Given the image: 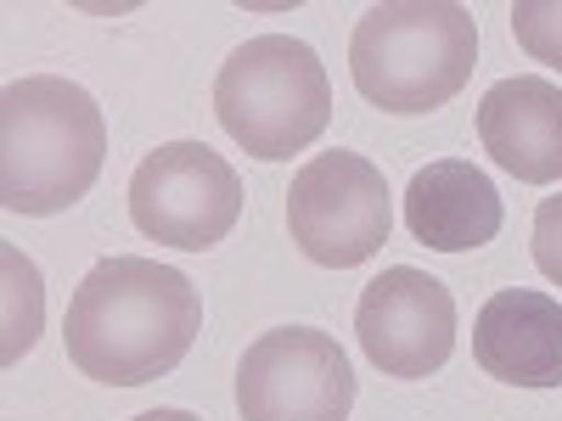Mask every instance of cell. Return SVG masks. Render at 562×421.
Wrapping results in <instances>:
<instances>
[{
  "mask_svg": "<svg viewBox=\"0 0 562 421\" xmlns=\"http://www.w3.org/2000/svg\"><path fill=\"white\" fill-rule=\"evenodd\" d=\"M214 113L225 135L259 163L310 152L333 124V84L315 45L293 34H259L225 57L214 79Z\"/></svg>",
  "mask_w": 562,
  "mask_h": 421,
  "instance_id": "277c9868",
  "label": "cell"
},
{
  "mask_svg": "<svg viewBox=\"0 0 562 421\" xmlns=\"http://www.w3.org/2000/svg\"><path fill=\"white\" fill-rule=\"evenodd\" d=\"M130 219L147 242L209 253L243 219V180L203 140H164L130 174Z\"/></svg>",
  "mask_w": 562,
  "mask_h": 421,
  "instance_id": "5b68a950",
  "label": "cell"
},
{
  "mask_svg": "<svg viewBox=\"0 0 562 421\" xmlns=\"http://www.w3.org/2000/svg\"><path fill=\"white\" fill-rule=\"evenodd\" d=\"M512 34L535 62L562 73V0H518L512 7Z\"/></svg>",
  "mask_w": 562,
  "mask_h": 421,
  "instance_id": "4fadbf2b",
  "label": "cell"
},
{
  "mask_svg": "<svg viewBox=\"0 0 562 421\" xmlns=\"http://www.w3.org/2000/svg\"><path fill=\"white\" fill-rule=\"evenodd\" d=\"M203 332V298L180 270L113 253L90 264L79 293L68 304V360L79 377L108 388H140L158 383L192 354Z\"/></svg>",
  "mask_w": 562,
  "mask_h": 421,
  "instance_id": "6da1fadb",
  "label": "cell"
},
{
  "mask_svg": "<svg viewBox=\"0 0 562 421\" xmlns=\"http://www.w3.org/2000/svg\"><path fill=\"white\" fill-rule=\"evenodd\" d=\"M243 421H349L355 371L338 338L315 326H276L259 332L237 365Z\"/></svg>",
  "mask_w": 562,
  "mask_h": 421,
  "instance_id": "52a82bcc",
  "label": "cell"
},
{
  "mask_svg": "<svg viewBox=\"0 0 562 421\" xmlns=\"http://www.w3.org/2000/svg\"><path fill=\"white\" fill-rule=\"evenodd\" d=\"M479 68V23L456 0H389L355 23L349 73L383 113H434Z\"/></svg>",
  "mask_w": 562,
  "mask_h": 421,
  "instance_id": "3957f363",
  "label": "cell"
},
{
  "mask_svg": "<svg viewBox=\"0 0 562 421\" xmlns=\"http://www.w3.org/2000/svg\"><path fill=\"white\" fill-rule=\"evenodd\" d=\"M479 140L512 180H562V84L540 73H512L490 84L479 102Z\"/></svg>",
  "mask_w": 562,
  "mask_h": 421,
  "instance_id": "9c48e42d",
  "label": "cell"
},
{
  "mask_svg": "<svg viewBox=\"0 0 562 421\" xmlns=\"http://www.w3.org/2000/svg\"><path fill=\"white\" fill-rule=\"evenodd\" d=\"M108 163V118L85 84L57 73L12 79L0 96V203L7 214H68Z\"/></svg>",
  "mask_w": 562,
  "mask_h": 421,
  "instance_id": "7a4b0ae2",
  "label": "cell"
},
{
  "mask_svg": "<svg viewBox=\"0 0 562 421\" xmlns=\"http://www.w3.org/2000/svg\"><path fill=\"white\" fill-rule=\"evenodd\" d=\"M501 192L495 180L467 163V158H439L428 169H416L405 185V230L434 248V253H473L501 237Z\"/></svg>",
  "mask_w": 562,
  "mask_h": 421,
  "instance_id": "8fae6325",
  "label": "cell"
},
{
  "mask_svg": "<svg viewBox=\"0 0 562 421\" xmlns=\"http://www.w3.org/2000/svg\"><path fill=\"white\" fill-rule=\"evenodd\" d=\"M135 421H203L192 410H147V416H135Z\"/></svg>",
  "mask_w": 562,
  "mask_h": 421,
  "instance_id": "9a60e30c",
  "label": "cell"
},
{
  "mask_svg": "<svg viewBox=\"0 0 562 421\" xmlns=\"http://www.w3.org/2000/svg\"><path fill=\"white\" fill-rule=\"evenodd\" d=\"M0 264H7V365H12L40 338V270L18 248L0 253Z\"/></svg>",
  "mask_w": 562,
  "mask_h": 421,
  "instance_id": "7c38bea8",
  "label": "cell"
},
{
  "mask_svg": "<svg viewBox=\"0 0 562 421\" xmlns=\"http://www.w3.org/2000/svg\"><path fill=\"white\" fill-rule=\"evenodd\" d=\"M473 360L512 388H562V304L535 287H501L473 320Z\"/></svg>",
  "mask_w": 562,
  "mask_h": 421,
  "instance_id": "30bf717a",
  "label": "cell"
},
{
  "mask_svg": "<svg viewBox=\"0 0 562 421\" xmlns=\"http://www.w3.org/2000/svg\"><path fill=\"white\" fill-rule=\"evenodd\" d=\"M535 264L551 287H562V192L535 208Z\"/></svg>",
  "mask_w": 562,
  "mask_h": 421,
  "instance_id": "5bb4252c",
  "label": "cell"
},
{
  "mask_svg": "<svg viewBox=\"0 0 562 421\" xmlns=\"http://www.w3.org/2000/svg\"><path fill=\"white\" fill-rule=\"evenodd\" d=\"M355 332L383 377H434L456 349V298L439 275L394 264L360 293Z\"/></svg>",
  "mask_w": 562,
  "mask_h": 421,
  "instance_id": "ba28073f",
  "label": "cell"
},
{
  "mask_svg": "<svg viewBox=\"0 0 562 421\" xmlns=\"http://www.w3.org/2000/svg\"><path fill=\"white\" fill-rule=\"evenodd\" d=\"M288 230L310 264L355 270L383 253L394 230V197L383 169L360 152H321L288 185Z\"/></svg>",
  "mask_w": 562,
  "mask_h": 421,
  "instance_id": "8992f818",
  "label": "cell"
}]
</instances>
